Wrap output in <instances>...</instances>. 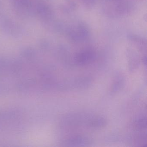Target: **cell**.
<instances>
[{
    "label": "cell",
    "mask_w": 147,
    "mask_h": 147,
    "mask_svg": "<svg viewBox=\"0 0 147 147\" xmlns=\"http://www.w3.org/2000/svg\"><path fill=\"white\" fill-rule=\"evenodd\" d=\"M88 1V2H91V1H92V0H83V1Z\"/></svg>",
    "instance_id": "3"
},
{
    "label": "cell",
    "mask_w": 147,
    "mask_h": 147,
    "mask_svg": "<svg viewBox=\"0 0 147 147\" xmlns=\"http://www.w3.org/2000/svg\"><path fill=\"white\" fill-rule=\"evenodd\" d=\"M95 57V52L93 49L88 48L82 49L76 53L74 57L77 64H86L92 62Z\"/></svg>",
    "instance_id": "2"
},
{
    "label": "cell",
    "mask_w": 147,
    "mask_h": 147,
    "mask_svg": "<svg viewBox=\"0 0 147 147\" xmlns=\"http://www.w3.org/2000/svg\"><path fill=\"white\" fill-rule=\"evenodd\" d=\"M89 32L88 27L82 23L73 26L69 32V37L75 42H81L87 39Z\"/></svg>",
    "instance_id": "1"
}]
</instances>
